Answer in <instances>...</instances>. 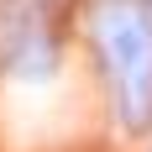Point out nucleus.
I'll list each match as a JSON object with an SVG mask.
<instances>
[{"mask_svg": "<svg viewBox=\"0 0 152 152\" xmlns=\"http://www.w3.org/2000/svg\"><path fill=\"white\" fill-rule=\"evenodd\" d=\"M100 58L110 68L115 105L126 110L131 126H147L152 115V16L137 0H105L94 16Z\"/></svg>", "mask_w": 152, "mask_h": 152, "instance_id": "f257e3e1", "label": "nucleus"}]
</instances>
